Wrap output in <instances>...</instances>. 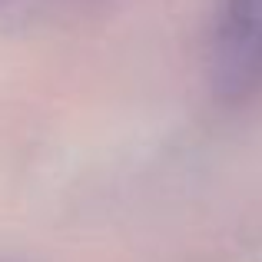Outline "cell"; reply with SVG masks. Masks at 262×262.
Returning <instances> with one entry per match:
<instances>
[{"instance_id": "6da1fadb", "label": "cell", "mask_w": 262, "mask_h": 262, "mask_svg": "<svg viewBox=\"0 0 262 262\" xmlns=\"http://www.w3.org/2000/svg\"><path fill=\"white\" fill-rule=\"evenodd\" d=\"M209 70L216 93L229 103L262 93V0H223Z\"/></svg>"}]
</instances>
